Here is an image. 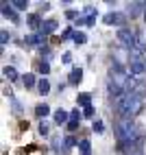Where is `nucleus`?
<instances>
[{
    "instance_id": "f257e3e1",
    "label": "nucleus",
    "mask_w": 146,
    "mask_h": 155,
    "mask_svg": "<svg viewBox=\"0 0 146 155\" xmlns=\"http://www.w3.org/2000/svg\"><path fill=\"white\" fill-rule=\"evenodd\" d=\"M118 138L120 142H138V127H135V122L133 120H127V118H122L118 122Z\"/></svg>"
},
{
    "instance_id": "f03ea898",
    "label": "nucleus",
    "mask_w": 146,
    "mask_h": 155,
    "mask_svg": "<svg viewBox=\"0 0 146 155\" xmlns=\"http://www.w3.org/2000/svg\"><path fill=\"white\" fill-rule=\"evenodd\" d=\"M118 39H120V44L129 46V48H135V46H138V44H135V35L131 33L129 28H120V31H118Z\"/></svg>"
},
{
    "instance_id": "7ed1b4c3",
    "label": "nucleus",
    "mask_w": 146,
    "mask_h": 155,
    "mask_svg": "<svg viewBox=\"0 0 146 155\" xmlns=\"http://www.w3.org/2000/svg\"><path fill=\"white\" fill-rule=\"evenodd\" d=\"M105 24L122 26V24H124V13H107V15H105Z\"/></svg>"
},
{
    "instance_id": "20e7f679",
    "label": "nucleus",
    "mask_w": 146,
    "mask_h": 155,
    "mask_svg": "<svg viewBox=\"0 0 146 155\" xmlns=\"http://www.w3.org/2000/svg\"><path fill=\"white\" fill-rule=\"evenodd\" d=\"M144 7H146V2H131V5L127 7V13H129L131 18H135V15H140V13L144 11Z\"/></svg>"
},
{
    "instance_id": "39448f33",
    "label": "nucleus",
    "mask_w": 146,
    "mask_h": 155,
    "mask_svg": "<svg viewBox=\"0 0 146 155\" xmlns=\"http://www.w3.org/2000/svg\"><path fill=\"white\" fill-rule=\"evenodd\" d=\"M122 151H124V155H140V144L138 142H124Z\"/></svg>"
},
{
    "instance_id": "423d86ee",
    "label": "nucleus",
    "mask_w": 146,
    "mask_h": 155,
    "mask_svg": "<svg viewBox=\"0 0 146 155\" xmlns=\"http://www.w3.org/2000/svg\"><path fill=\"white\" fill-rule=\"evenodd\" d=\"M83 81V70L81 68H74L70 72V79H68V83H72V85H76V83H81Z\"/></svg>"
},
{
    "instance_id": "0eeeda50",
    "label": "nucleus",
    "mask_w": 146,
    "mask_h": 155,
    "mask_svg": "<svg viewBox=\"0 0 146 155\" xmlns=\"http://www.w3.org/2000/svg\"><path fill=\"white\" fill-rule=\"evenodd\" d=\"M55 28H57V22H55V20H46V22H41V35L53 33Z\"/></svg>"
},
{
    "instance_id": "6e6552de",
    "label": "nucleus",
    "mask_w": 146,
    "mask_h": 155,
    "mask_svg": "<svg viewBox=\"0 0 146 155\" xmlns=\"http://www.w3.org/2000/svg\"><path fill=\"white\" fill-rule=\"evenodd\" d=\"M37 90H39V94H48V92H50V83H48V79L37 81Z\"/></svg>"
},
{
    "instance_id": "1a4fd4ad",
    "label": "nucleus",
    "mask_w": 146,
    "mask_h": 155,
    "mask_svg": "<svg viewBox=\"0 0 146 155\" xmlns=\"http://www.w3.org/2000/svg\"><path fill=\"white\" fill-rule=\"evenodd\" d=\"M35 114H37L39 118H44V116H48V114H50V107L46 105V103H41V105L35 107Z\"/></svg>"
},
{
    "instance_id": "9d476101",
    "label": "nucleus",
    "mask_w": 146,
    "mask_h": 155,
    "mask_svg": "<svg viewBox=\"0 0 146 155\" xmlns=\"http://www.w3.org/2000/svg\"><path fill=\"white\" fill-rule=\"evenodd\" d=\"M41 39H44V35H26V44L37 46V44H41Z\"/></svg>"
},
{
    "instance_id": "9b49d317",
    "label": "nucleus",
    "mask_w": 146,
    "mask_h": 155,
    "mask_svg": "<svg viewBox=\"0 0 146 155\" xmlns=\"http://www.w3.org/2000/svg\"><path fill=\"white\" fill-rule=\"evenodd\" d=\"M2 74H5L9 81H15V79H18V72H15V68H9V66L2 70Z\"/></svg>"
},
{
    "instance_id": "f8f14e48",
    "label": "nucleus",
    "mask_w": 146,
    "mask_h": 155,
    "mask_svg": "<svg viewBox=\"0 0 146 155\" xmlns=\"http://www.w3.org/2000/svg\"><path fill=\"white\" fill-rule=\"evenodd\" d=\"M2 13H5L7 18H11L13 22H18V15L13 13V9H11V7H7V2H2Z\"/></svg>"
},
{
    "instance_id": "ddd939ff",
    "label": "nucleus",
    "mask_w": 146,
    "mask_h": 155,
    "mask_svg": "<svg viewBox=\"0 0 146 155\" xmlns=\"http://www.w3.org/2000/svg\"><path fill=\"white\" fill-rule=\"evenodd\" d=\"M72 39H74V44H79V46L87 42V37H85V33H81V31H76V33L72 35Z\"/></svg>"
},
{
    "instance_id": "4468645a",
    "label": "nucleus",
    "mask_w": 146,
    "mask_h": 155,
    "mask_svg": "<svg viewBox=\"0 0 146 155\" xmlns=\"http://www.w3.org/2000/svg\"><path fill=\"white\" fill-rule=\"evenodd\" d=\"M22 81H24V85H26V87H33V85L37 83V81H35V77H33V74H31V72H26V74H24V79H22Z\"/></svg>"
},
{
    "instance_id": "2eb2a0df",
    "label": "nucleus",
    "mask_w": 146,
    "mask_h": 155,
    "mask_svg": "<svg viewBox=\"0 0 146 155\" xmlns=\"http://www.w3.org/2000/svg\"><path fill=\"white\" fill-rule=\"evenodd\" d=\"M89 94H79V105H83V109L85 107H89Z\"/></svg>"
},
{
    "instance_id": "dca6fc26",
    "label": "nucleus",
    "mask_w": 146,
    "mask_h": 155,
    "mask_svg": "<svg viewBox=\"0 0 146 155\" xmlns=\"http://www.w3.org/2000/svg\"><path fill=\"white\" fill-rule=\"evenodd\" d=\"M15 9H18V11H24V9L28 7V2H26V0H13V2H11Z\"/></svg>"
},
{
    "instance_id": "f3484780",
    "label": "nucleus",
    "mask_w": 146,
    "mask_h": 155,
    "mask_svg": "<svg viewBox=\"0 0 146 155\" xmlns=\"http://www.w3.org/2000/svg\"><path fill=\"white\" fill-rule=\"evenodd\" d=\"M55 120H57V122H66V120H68V114H66V111H61V109L55 111Z\"/></svg>"
},
{
    "instance_id": "a211bd4d",
    "label": "nucleus",
    "mask_w": 146,
    "mask_h": 155,
    "mask_svg": "<svg viewBox=\"0 0 146 155\" xmlns=\"http://www.w3.org/2000/svg\"><path fill=\"white\" fill-rule=\"evenodd\" d=\"M79 149H81L83 153H89V140H81V142H79Z\"/></svg>"
},
{
    "instance_id": "6ab92c4d",
    "label": "nucleus",
    "mask_w": 146,
    "mask_h": 155,
    "mask_svg": "<svg viewBox=\"0 0 146 155\" xmlns=\"http://www.w3.org/2000/svg\"><path fill=\"white\" fill-rule=\"evenodd\" d=\"M39 72H41V74H48V72H50L48 61H41V64H39Z\"/></svg>"
},
{
    "instance_id": "aec40b11",
    "label": "nucleus",
    "mask_w": 146,
    "mask_h": 155,
    "mask_svg": "<svg viewBox=\"0 0 146 155\" xmlns=\"http://www.w3.org/2000/svg\"><path fill=\"white\" fill-rule=\"evenodd\" d=\"M81 116H83V114H81L79 109H72V114H70V120H76V122H81Z\"/></svg>"
},
{
    "instance_id": "412c9836",
    "label": "nucleus",
    "mask_w": 146,
    "mask_h": 155,
    "mask_svg": "<svg viewBox=\"0 0 146 155\" xmlns=\"http://www.w3.org/2000/svg\"><path fill=\"white\" fill-rule=\"evenodd\" d=\"M28 24L33 26V28L39 26V18H37V15H28ZM39 28H41V26H39Z\"/></svg>"
},
{
    "instance_id": "4be33fe9",
    "label": "nucleus",
    "mask_w": 146,
    "mask_h": 155,
    "mask_svg": "<svg viewBox=\"0 0 146 155\" xmlns=\"http://www.w3.org/2000/svg\"><path fill=\"white\" fill-rule=\"evenodd\" d=\"M92 129L96 131V133H102V129H105V127H102V122H100V120H94V125H92Z\"/></svg>"
},
{
    "instance_id": "5701e85b",
    "label": "nucleus",
    "mask_w": 146,
    "mask_h": 155,
    "mask_svg": "<svg viewBox=\"0 0 146 155\" xmlns=\"http://www.w3.org/2000/svg\"><path fill=\"white\" fill-rule=\"evenodd\" d=\"M83 116L92 118V116H94V107H92V105H89V107H85V109H83Z\"/></svg>"
},
{
    "instance_id": "b1692460",
    "label": "nucleus",
    "mask_w": 146,
    "mask_h": 155,
    "mask_svg": "<svg viewBox=\"0 0 146 155\" xmlns=\"http://www.w3.org/2000/svg\"><path fill=\"white\" fill-rule=\"evenodd\" d=\"M74 144H79V142L72 138V136H68V138H66V147H74Z\"/></svg>"
},
{
    "instance_id": "393cba45",
    "label": "nucleus",
    "mask_w": 146,
    "mask_h": 155,
    "mask_svg": "<svg viewBox=\"0 0 146 155\" xmlns=\"http://www.w3.org/2000/svg\"><path fill=\"white\" fill-rule=\"evenodd\" d=\"M39 133H41V136H46V133H48V125H46V122H41V125H39Z\"/></svg>"
},
{
    "instance_id": "a878e982",
    "label": "nucleus",
    "mask_w": 146,
    "mask_h": 155,
    "mask_svg": "<svg viewBox=\"0 0 146 155\" xmlns=\"http://www.w3.org/2000/svg\"><path fill=\"white\" fill-rule=\"evenodd\" d=\"M76 127H79V122H76V120H70V122H68V129H70V131H74Z\"/></svg>"
},
{
    "instance_id": "bb28decb",
    "label": "nucleus",
    "mask_w": 146,
    "mask_h": 155,
    "mask_svg": "<svg viewBox=\"0 0 146 155\" xmlns=\"http://www.w3.org/2000/svg\"><path fill=\"white\" fill-rule=\"evenodd\" d=\"M94 13H96V9H94V7H85V15H94Z\"/></svg>"
},
{
    "instance_id": "cd10ccee",
    "label": "nucleus",
    "mask_w": 146,
    "mask_h": 155,
    "mask_svg": "<svg viewBox=\"0 0 146 155\" xmlns=\"http://www.w3.org/2000/svg\"><path fill=\"white\" fill-rule=\"evenodd\" d=\"M0 42H2V44L9 42V33H7V31H2V39H0Z\"/></svg>"
},
{
    "instance_id": "c85d7f7f",
    "label": "nucleus",
    "mask_w": 146,
    "mask_h": 155,
    "mask_svg": "<svg viewBox=\"0 0 146 155\" xmlns=\"http://www.w3.org/2000/svg\"><path fill=\"white\" fill-rule=\"evenodd\" d=\"M66 15H68V18H70V20H74V18H76V15H79V13H76V11H72V9H70V11H68V13H66Z\"/></svg>"
},
{
    "instance_id": "c756f323",
    "label": "nucleus",
    "mask_w": 146,
    "mask_h": 155,
    "mask_svg": "<svg viewBox=\"0 0 146 155\" xmlns=\"http://www.w3.org/2000/svg\"><path fill=\"white\" fill-rule=\"evenodd\" d=\"M70 61H72V55L66 53V55H63V64H70Z\"/></svg>"
},
{
    "instance_id": "7c9ffc66",
    "label": "nucleus",
    "mask_w": 146,
    "mask_h": 155,
    "mask_svg": "<svg viewBox=\"0 0 146 155\" xmlns=\"http://www.w3.org/2000/svg\"><path fill=\"white\" fill-rule=\"evenodd\" d=\"M144 20H146V7H144Z\"/></svg>"
},
{
    "instance_id": "2f4dec72",
    "label": "nucleus",
    "mask_w": 146,
    "mask_h": 155,
    "mask_svg": "<svg viewBox=\"0 0 146 155\" xmlns=\"http://www.w3.org/2000/svg\"><path fill=\"white\" fill-rule=\"evenodd\" d=\"M83 155H89V153H83Z\"/></svg>"
}]
</instances>
